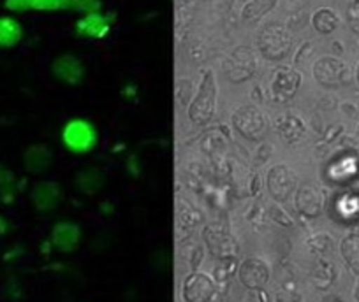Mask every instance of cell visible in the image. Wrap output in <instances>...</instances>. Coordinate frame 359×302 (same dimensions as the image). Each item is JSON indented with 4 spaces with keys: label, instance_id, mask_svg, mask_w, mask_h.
I'll use <instances>...</instances> for the list:
<instances>
[{
    "label": "cell",
    "instance_id": "obj_4",
    "mask_svg": "<svg viewBox=\"0 0 359 302\" xmlns=\"http://www.w3.org/2000/svg\"><path fill=\"white\" fill-rule=\"evenodd\" d=\"M53 162V151L46 144H32L23 151V166L30 174H36V176L48 173Z\"/></svg>",
    "mask_w": 359,
    "mask_h": 302
},
{
    "label": "cell",
    "instance_id": "obj_8",
    "mask_svg": "<svg viewBox=\"0 0 359 302\" xmlns=\"http://www.w3.org/2000/svg\"><path fill=\"white\" fill-rule=\"evenodd\" d=\"M16 192V176L4 166H0V201L2 202H11L15 201Z\"/></svg>",
    "mask_w": 359,
    "mask_h": 302
},
{
    "label": "cell",
    "instance_id": "obj_1",
    "mask_svg": "<svg viewBox=\"0 0 359 302\" xmlns=\"http://www.w3.org/2000/svg\"><path fill=\"white\" fill-rule=\"evenodd\" d=\"M30 201L39 213H53L64 201V190L55 181H39L30 190Z\"/></svg>",
    "mask_w": 359,
    "mask_h": 302
},
{
    "label": "cell",
    "instance_id": "obj_3",
    "mask_svg": "<svg viewBox=\"0 0 359 302\" xmlns=\"http://www.w3.org/2000/svg\"><path fill=\"white\" fill-rule=\"evenodd\" d=\"M51 72L62 85H79L85 78V65L72 55H62L51 65Z\"/></svg>",
    "mask_w": 359,
    "mask_h": 302
},
{
    "label": "cell",
    "instance_id": "obj_5",
    "mask_svg": "<svg viewBox=\"0 0 359 302\" xmlns=\"http://www.w3.org/2000/svg\"><path fill=\"white\" fill-rule=\"evenodd\" d=\"M94 143L95 132L86 122H72L65 129V144H69L76 153H86Z\"/></svg>",
    "mask_w": 359,
    "mask_h": 302
},
{
    "label": "cell",
    "instance_id": "obj_9",
    "mask_svg": "<svg viewBox=\"0 0 359 302\" xmlns=\"http://www.w3.org/2000/svg\"><path fill=\"white\" fill-rule=\"evenodd\" d=\"M8 231H9V222H8V218H4V216L0 215V238H2V236L8 234Z\"/></svg>",
    "mask_w": 359,
    "mask_h": 302
},
{
    "label": "cell",
    "instance_id": "obj_6",
    "mask_svg": "<svg viewBox=\"0 0 359 302\" xmlns=\"http://www.w3.org/2000/svg\"><path fill=\"white\" fill-rule=\"evenodd\" d=\"M106 183V176L99 167H86L74 176V187L83 195H97Z\"/></svg>",
    "mask_w": 359,
    "mask_h": 302
},
{
    "label": "cell",
    "instance_id": "obj_7",
    "mask_svg": "<svg viewBox=\"0 0 359 302\" xmlns=\"http://www.w3.org/2000/svg\"><path fill=\"white\" fill-rule=\"evenodd\" d=\"M22 25L15 18H0V48H13L22 41Z\"/></svg>",
    "mask_w": 359,
    "mask_h": 302
},
{
    "label": "cell",
    "instance_id": "obj_2",
    "mask_svg": "<svg viewBox=\"0 0 359 302\" xmlns=\"http://www.w3.org/2000/svg\"><path fill=\"white\" fill-rule=\"evenodd\" d=\"M83 239L81 226L74 222H58L51 231V245L60 253H74Z\"/></svg>",
    "mask_w": 359,
    "mask_h": 302
},
{
    "label": "cell",
    "instance_id": "obj_10",
    "mask_svg": "<svg viewBox=\"0 0 359 302\" xmlns=\"http://www.w3.org/2000/svg\"><path fill=\"white\" fill-rule=\"evenodd\" d=\"M355 16H358V20H355V25H358V30H359V9L355 11Z\"/></svg>",
    "mask_w": 359,
    "mask_h": 302
},
{
    "label": "cell",
    "instance_id": "obj_11",
    "mask_svg": "<svg viewBox=\"0 0 359 302\" xmlns=\"http://www.w3.org/2000/svg\"><path fill=\"white\" fill-rule=\"evenodd\" d=\"M358 81H359V69H358Z\"/></svg>",
    "mask_w": 359,
    "mask_h": 302
}]
</instances>
